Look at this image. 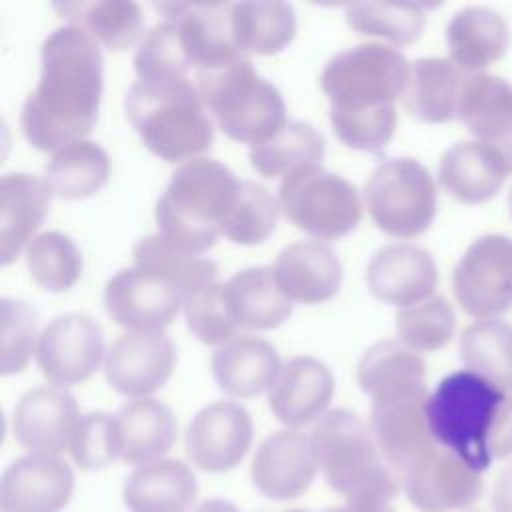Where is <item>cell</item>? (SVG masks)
<instances>
[{"instance_id": "8992f818", "label": "cell", "mask_w": 512, "mask_h": 512, "mask_svg": "<svg viewBox=\"0 0 512 512\" xmlns=\"http://www.w3.org/2000/svg\"><path fill=\"white\" fill-rule=\"evenodd\" d=\"M196 90L232 140L256 146L286 124L282 94L256 74L248 56L220 70L196 72Z\"/></svg>"}, {"instance_id": "f1b7e54d", "label": "cell", "mask_w": 512, "mask_h": 512, "mask_svg": "<svg viewBox=\"0 0 512 512\" xmlns=\"http://www.w3.org/2000/svg\"><path fill=\"white\" fill-rule=\"evenodd\" d=\"M430 282V262L412 246H386L372 256L366 268L370 292L388 304H406L418 298Z\"/></svg>"}, {"instance_id": "7402d4cb", "label": "cell", "mask_w": 512, "mask_h": 512, "mask_svg": "<svg viewBox=\"0 0 512 512\" xmlns=\"http://www.w3.org/2000/svg\"><path fill=\"white\" fill-rule=\"evenodd\" d=\"M52 190L46 180L12 172L0 180V260L10 264L30 244L50 208Z\"/></svg>"}, {"instance_id": "4dcf8cb0", "label": "cell", "mask_w": 512, "mask_h": 512, "mask_svg": "<svg viewBox=\"0 0 512 512\" xmlns=\"http://www.w3.org/2000/svg\"><path fill=\"white\" fill-rule=\"evenodd\" d=\"M110 176L108 154L90 140H76L54 152L46 164V182L52 194L78 200L96 194Z\"/></svg>"}, {"instance_id": "8fae6325", "label": "cell", "mask_w": 512, "mask_h": 512, "mask_svg": "<svg viewBox=\"0 0 512 512\" xmlns=\"http://www.w3.org/2000/svg\"><path fill=\"white\" fill-rule=\"evenodd\" d=\"M178 30L182 50L196 72L226 68L242 58L232 36L228 2H166L156 6Z\"/></svg>"}, {"instance_id": "f546056e", "label": "cell", "mask_w": 512, "mask_h": 512, "mask_svg": "<svg viewBox=\"0 0 512 512\" xmlns=\"http://www.w3.org/2000/svg\"><path fill=\"white\" fill-rule=\"evenodd\" d=\"M232 36L242 54H278L296 34V14L286 2H238L230 10Z\"/></svg>"}, {"instance_id": "83f0119b", "label": "cell", "mask_w": 512, "mask_h": 512, "mask_svg": "<svg viewBox=\"0 0 512 512\" xmlns=\"http://www.w3.org/2000/svg\"><path fill=\"white\" fill-rule=\"evenodd\" d=\"M62 18L86 30L96 42L110 50L134 46L144 32V16L138 4L124 0L56 2L52 6Z\"/></svg>"}, {"instance_id": "6da1fadb", "label": "cell", "mask_w": 512, "mask_h": 512, "mask_svg": "<svg viewBox=\"0 0 512 512\" xmlns=\"http://www.w3.org/2000/svg\"><path fill=\"white\" fill-rule=\"evenodd\" d=\"M40 58V80L22 104L20 128L34 148L56 152L84 140L96 124L102 52L86 30L70 24L44 40Z\"/></svg>"}, {"instance_id": "4fadbf2b", "label": "cell", "mask_w": 512, "mask_h": 512, "mask_svg": "<svg viewBox=\"0 0 512 512\" xmlns=\"http://www.w3.org/2000/svg\"><path fill=\"white\" fill-rule=\"evenodd\" d=\"M176 366V348L160 332H126L112 342L104 360L108 384L132 398H146L160 390Z\"/></svg>"}, {"instance_id": "e0dca14e", "label": "cell", "mask_w": 512, "mask_h": 512, "mask_svg": "<svg viewBox=\"0 0 512 512\" xmlns=\"http://www.w3.org/2000/svg\"><path fill=\"white\" fill-rule=\"evenodd\" d=\"M80 420L78 404L70 392L42 386L26 392L12 414V432L30 454H60L70 442Z\"/></svg>"}, {"instance_id": "5b68a950", "label": "cell", "mask_w": 512, "mask_h": 512, "mask_svg": "<svg viewBox=\"0 0 512 512\" xmlns=\"http://www.w3.org/2000/svg\"><path fill=\"white\" fill-rule=\"evenodd\" d=\"M124 108L144 146L166 162H188L214 140L206 106L190 78L138 80L130 86Z\"/></svg>"}, {"instance_id": "3957f363", "label": "cell", "mask_w": 512, "mask_h": 512, "mask_svg": "<svg viewBox=\"0 0 512 512\" xmlns=\"http://www.w3.org/2000/svg\"><path fill=\"white\" fill-rule=\"evenodd\" d=\"M504 406L502 388L474 370H458L438 382L424 404L428 432L478 474L492 464V436Z\"/></svg>"}, {"instance_id": "cb8c5ba5", "label": "cell", "mask_w": 512, "mask_h": 512, "mask_svg": "<svg viewBox=\"0 0 512 512\" xmlns=\"http://www.w3.org/2000/svg\"><path fill=\"white\" fill-rule=\"evenodd\" d=\"M280 370L276 348L254 336L234 338L212 354V372L218 386L238 398H254L270 390Z\"/></svg>"}, {"instance_id": "7c38bea8", "label": "cell", "mask_w": 512, "mask_h": 512, "mask_svg": "<svg viewBox=\"0 0 512 512\" xmlns=\"http://www.w3.org/2000/svg\"><path fill=\"white\" fill-rule=\"evenodd\" d=\"M182 292L138 268L120 270L104 288L108 316L130 332H160L180 312Z\"/></svg>"}, {"instance_id": "1f68e13d", "label": "cell", "mask_w": 512, "mask_h": 512, "mask_svg": "<svg viewBox=\"0 0 512 512\" xmlns=\"http://www.w3.org/2000/svg\"><path fill=\"white\" fill-rule=\"evenodd\" d=\"M324 140L320 132L306 122H286L274 136L250 148V162L266 178H286L288 174L320 166Z\"/></svg>"}, {"instance_id": "ab89813d", "label": "cell", "mask_w": 512, "mask_h": 512, "mask_svg": "<svg viewBox=\"0 0 512 512\" xmlns=\"http://www.w3.org/2000/svg\"><path fill=\"white\" fill-rule=\"evenodd\" d=\"M330 122L336 136L354 150L376 152L390 140L396 124L392 104L368 110L330 108Z\"/></svg>"}, {"instance_id": "ffe728a7", "label": "cell", "mask_w": 512, "mask_h": 512, "mask_svg": "<svg viewBox=\"0 0 512 512\" xmlns=\"http://www.w3.org/2000/svg\"><path fill=\"white\" fill-rule=\"evenodd\" d=\"M404 490L420 512H452L480 498L482 480L454 454L434 452L406 474Z\"/></svg>"}, {"instance_id": "4316f807", "label": "cell", "mask_w": 512, "mask_h": 512, "mask_svg": "<svg viewBox=\"0 0 512 512\" xmlns=\"http://www.w3.org/2000/svg\"><path fill=\"white\" fill-rule=\"evenodd\" d=\"M356 378L372 404L418 396L422 364L392 340L370 346L358 362Z\"/></svg>"}, {"instance_id": "2e32d148", "label": "cell", "mask_w": 512, "mask_h": 512, "mask_svg": "<svg viewBox=\"0 0 512 512\" xmlns=\"http://www.w3.org/2000/svg\"><path fill=\"white\" fill-rule=\"evenodd\" d=\"M74 472L54 454H28L2 474V512H60L72 498Z\"/></svg>"}, {"instance_id": "f6af8a7d", "label": "cell", "mask_w": 512, "mask_h": 512, "mask_svg": "<svg viewBox=\"0 0 512 512\" xmlns=\"http://www.w3.org/2000/svg\"><path fill=\"white\" fill-rule=\"evenodd\" d=\"M194 512H238V510L234 504L226 500H208V502H202Z\"/></svg>"}, {"instance_id": "74e56055", "label": "cell", "mask_w": 512, "mask_h": 512, "mask_svg": "<svg viewBox=\"0 0 512 512\" xmlns=\"http://www.w3.org/2000/svg\"><path fill=\"white\" fill-rule=\"evenodd\" d=\"M346 22L360 34L384 36L394 42H410L422 28V14L416 6L352 2L346 6Z\"/></svg>"}, {"instance_id": "bcb514c9", "label": "cell", "mask_w": 512, "mask_h": 512, "mask_svg": "<svg viewBox=\"0 0 512 512\" xmlns=\"http://www.w3.org/2000/svg\"><path fill=\"white\" fill-rule=\"evenodd\" d=\"M288 512H308V510H300V508H294V510H288Z\"/></svg>"}, {"instance_id": "e575fe53", "label": "cell", "mask_w": 512, "mask_h": 512, "mask_svg": "<svg viewBox=\"0 0 512 512\" xmlns=\"http://www.w3.org/2000/svg\"><path fill=\"white\" fill-rule=\"evenodd\" d=\"M280 202L256 182H242L234 206L222 220L220 234L236 244H260L276 228Z\"/></svg>"}, {"instance_id": "60d3db41", "label": "cell", "mask_w": 512, "mask_h": 512, "mask_svg": "<svg viewBox=\"0 0 512 512\" xmlns=\"http://www.w3.org/2000/svg\"><path fill=\"white\" fill-rule=\"evenodd\" d=\"M70 454L82 470H98L120 458L116 418L106 412L82 414L70 442Z\"/></svg>"}, {"instance_id": "484cf974", "label": "cell", "mask_w": 512, "mask_h": 512, "mask_svg": "<svg viewBox=\"0 0 512 512\" xmlns=\"http://www.w3.org/2000/svg\"><path fill=\"white\" fill-rule=\"evenodd\" d=\"M232 316L238 326L272 330L292 314V300L278 288L272 268L256 266L236 272L226 282Z\"/></svg>"}, {"instance_id": "d6986e66", "label": "cell", "mask_w": 512, "mask_h": 512, "mask_svg": "<svg viewBox=\"0 0 512 512\" xmlns=\"http://www.w3.org/2000/svg\"><path fill=\"white\" fill-rule=\"evenodd\" d=\"M334 394V376L330 368L310 356L290 358L268 394L274 416L290 426H306L320 420Z\"/></svg>"}, {"instance_id": "ac0fdd59", "label": "cell", "mask_w": 512, "mask_h": 512, "mask_svg": "<svg viewBox=\"0 0 512 512\" xmlns=\"http://www.w3.org/2000/svg\"><path fill=\"white\" fill-rule=\"evenodd\" d=\"M428 396H412L394 402L372 404L370 430L388 460L398 472L408 474L434 454V438L428 432L424 404Z\"/></svg>"}, {"instance_id": "9a60e30c", "label": "cell", "mask_w": 512, "mask_h": 512, "mask_svg": "<svg viewBox=\"0 0 512 512\" xmlns=\"http://www.w3.org/2000/svg\"><path fill=\"white\" fill-rule=\"evenodd\" d=\"M318 468L312 436L298 430H280L258 446L250 476L256 490L266 498L292 500L310 488Z\"/></svg>"}, {"instance_id": "ee69618b", "label": "cell", "mask_w": 512, "mask_h": 512, "mask_svg": "<svg viewBox=\"0 0 512 512\" xmlns=\"http://www.w3.org/2000/svg\"><path fill=\"white\" fill-rule=\"evenodd\" d=\"M326 512H396L386 500H358L346 502L344 506L326 508Z\"/></svg>"}, {"instance_id": "836d02e7", "label": "cell", "mask_w": 512, "mask_h": 512, "mask_svg": "<svg viewBox=\"0 0 512 512\" xmlns=\"http://www.w3.org/2000/svg\"><path fill=\"white\" fill-rule=\"evenodd\" d=\"M26 264L32 280L50 292L68 290L82 272L80 250L66 234L56 230L38 234L28 244Z\"/></svg>"}, {"instance_id": "277c9868", "label": "cell", "mask_w": 512, "mask_h": 512, "mask_svg": "<svg viewBox=\"0 0 512 512\" xmlns=\"http://www.w3.org/2000/svg\"><path fill=\"white\" fill-rule=\"evenodd\" d=\"M312 442L326 484L346 502L398 496L400 472L382 456L370 424L356 412H326L312 430Z\"/></svg>"}, {"instance_id": "7bdbcfd3", "label": "cell", "mask_w": 512, "mask_h": 512, "mask_svg": "<svg viewBox=\"0 0 512 512\" xmlns=\"http://www.w3.org/2000/svg\"><path fill=\"white\" fill-rule=\"evenodd\" d=\"M492 504L496 512H512V466L498 476Z\"/></svg>"}, {"instance_id": "5bb4252c", "label": "cell", "mask_w": 512, "mask_h": 512, "mask_svg": "<svg viewBox=\"0 0 512 512\" xmlns=\"http://www.w3.org/2000/svg\"><path fill=\"white\" fill-rule=\"evenodd\" d=\"M252 442V418L236 402L204 406L188 424L186 454L204 472H228L242 462Z\"/></svg>"}, {"instance_id": "d6a6232c", "label": "cell", "mask_w": 512, "mask_h": 512, "mask_svg": "<svg viewBox=\"0 0 512 512\" xmlns=\"http://www.w3.org/2000/svg\"><path fill=\"white\" fill-rule=\"evenodd\" d=\"M132 258L138 270L168 280L182 296L214 282L218 274L214 260L182 250L160 234L140 238L132 250Z\"/></svg>"}, {"instance_id": "30bf717a", "label": "cell", "mask_w": 512, "mask_h": 512, "mask_svg": "<svg viewBox=\"0 0 512 512\" xmlns=\"http://www.w3.org/2000/svg\"><path fill=\"white\" fill-rule=\"evenodd\" d=\"M102 358L104 336L98 322L78 312L54 318L36 344V360L42 374L58 386L88 380Z\"/></svg>"}, {"instance_id": "603a6c76", "label": "cell", "mask_w": 512, "mask_h": 512, "mask_svg": "<svg viewBox=\"0 0 512 512\" xmlns=\"http://www.w3.org/2000/svg\"><path fill=\"white\" fill-rule=\"evenodd\" d=\"M196 496L194 472L174 458L136 468L122 488V498L130 512H190Z\"/></svg>"}, {"instance_id": "f35d334b", "label": "cell", "mask_w": 512, "mask_h": 512, "mask_svg": "<svg viewBox=\"0 0 512 512\" xmlns=\"http://www.w3.org/2000/svg\"><path fill=\"white\" fill-rule=\"evenodd\" d=\"M36 344V312L24 300L0 302V372L16 374L26 368Z\"/></svg>"}, {"instance_id": "ba28073f", "label": "cell", "mask_w": 512, "mask_h": 512, "mask_svg": "<svg viewBox=\"0 0 512 512\" xmlns=\"http://www.w3.org/2000/svg\"><path fill=\"white\" fill-rule=\"evenodd\" d=\"M330 108L368 110L392 104L404 82L400 52L368 42L332 56L320 76Z\"/></svg>"}, {"instance_id": "8d00e7d4", "label": "cell", "mask_w": 512, "mask_h": 512, "mask_svg": "<svg viewBox=\"0 0 512 512\" xmlns=\"http://www.w3.org/2000/svg\"><path fill=\"white\" fill-rule=\"evenodd\" d=\"M190 62L182 50L176 24L164 20L156 24L134 54V72L140 82H164L188 78Z\"/></svg>"}, {"instance_id": "d4e9b609", "label": "cell", "mask_w": 512, "mask_h": 512, "mask_svg": "<svg viewBox=\"0 0 512 512\" xmlns=\"http://www.w3.org/2000/svg\"><path fill=\"white\" fill-rule=\"evenodd\" d=\"M114 418L120 438V460L138 468L162 460L178 434L172 410L152 398L122 404Z\"/></svg>"}, {"instance_id": "b9f144b4", "label": "cell", "mask_w": 512, "mask_h": 512, "mask_svg": "<svg viewBox=\"0 0 512 512\" xmlns=\"http://www.w3.org/2000/svg\"><path fill=\"white\" fill-rule=\"evenodd\" d=\"M442 314L436 306L414 308L398 314V330L400 336L412 346L428 348L438 342L442 334Z\"/></svg>"}, {"instance_id": "9c48e42d", "label": "cell", "mask_w": 512, "mask_h": 512, "mask_svg": "<svg viewBox=\"0 0 512 512\" xmlns=\"http://www.w3.org/2000/svg\"><path fill=\"white\" fill-rule=\"evenodd\" d=\"M364 196L374 224L392 236L416 234L430 218V182L412 160L382 162L370 174Z\"/></svg>"}, {"instance_id": "d590c367", "label": "cell", "mask_w": 512, "mask_h": 512, "mask_svg": "<svg viewBox=\"0 0 512 512\" xmlns=\"http://www.w3.org/2000/svg\"><path fill=\"white\" fill-rule=\"evenodd\" d=\"M188 330L204 344L218 346L228 344L236 334V320L226 294V284L210 282L200 286L182 300Z\"/></svg>"}, {"instance_id": "7a4b0ae2", "label": "cell", "mask_w": 512, "mask_h": 512, "mask_svg": "<svg viewBox=\"0 0 512 512\" xmlns=\"http://www.w3.org/2000/svg\"><path fill=\"white\" fill-rule=\"evenodd\" d=\"M240 188L242 182L218 160L192 158L184 162L156 202L158 234L192 254L208 250Z\"/></svg>"}, {"instance_id": "52a82bcc", "label": "cell", "mask_w": 512, "mask_h": 512, "mask_svg": "<svg viewBox=\"0 0 512 512\" xmlns=\"http://www.w3.org/2000/svg\"><path fill=\"white\" fill-rule=\"evenodd\" d=\"M278 202L296 228L322 240L346 236L362 218L358 190L320 166L300 168L282 178Z\"/></svg>"}, {"instance_id": "44dd1931", "label": "cell", "mask_w": 512, "mask_h": 512, "mask_svg": "<svg viewBox=\"0 0 512 512\" xmlns=\"http://www.w3.org/2000/svg\"><path fill=\"white\" fill-rule=\"evenodd\" d=\"M272 272L284 296L302 304L330 300L342 284V264L336 252L320 240L286 246L276 256Z\"/></svg>"}]
</instances>
